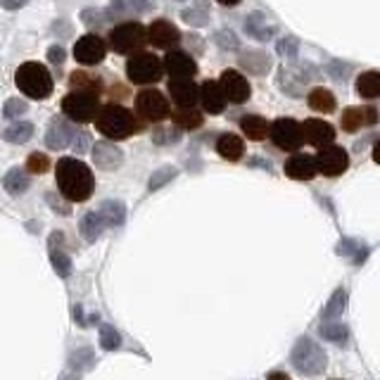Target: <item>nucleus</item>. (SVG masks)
Wrapping results in <instances>:
<instances>
[{
	"instance_id": "nucleus-54",
	"label": "nucleus",
	"mask_w": 380,
	"mask_h": 380,
	"mask_svg": "<svg viewBox=\"0 0 380 380\" xmlns=\"http://www.w3.org/2000/svg\"><path fill=\"white\" fill-rule=\"evenodd\" d=\"M179 3H183V0H179Z\"/></svg>"
},
{
	"instance_id": "nucleus-36",
	"label": "nucleus",
	"mask_w": 380,
	"mask_h": 380,
	"mask_svg": "<svg viewBox=\"0 0 380 380\" xmlns=\"http://www.w3.org/2000/svg\"><path fill=\"white\" fill-rule=\"evenodd\" d=\"M347 307V290L345 288H338V290L333 292V297L328 299V304H326L323 309V317L326 321H335L338 317H342V312H345Z\"/></svg>"
},
{
	"instance_id": "nucleus-42",
	"label": "nucleus",
	"mask_w": 380,
	"mask_h": 380,
	"mask_svg": "<svg viewBox=\"0 0 380 380\" xmlns=\"http://www.w3.org/2000/svg\"><path fill=\"white\" fill-rule=\"evenodd\" d=\"M176 176V169L174 167H162V169H157L152 176H150V183H148V188L150 190H157V188H162L164 183H169L171 179Z\"/></svg>"
},
{
	"instance_id": "nucleus-38",
	"label": "nucleus",
	"mask_w": 380,
	"mask_h": 380,
	"mask_svg": "<svg viewBox=\"0 0 380 380\" xmlns=\"http://www.w3.org/2000/svg\"><path fill=\"white\" fill-rule=\"evenodd\" d=\"M152 141L154 146H174V143L181 141V133H179V126H157L152 133Z\"/></svg>"
},
{
	"instance_id": "nucleus-46",
	"label": "nucleus",
	"mask_w": 380,
	"mask_h": 380,
	"mask_svg": "<svg viewBox=\"0 0 380 380\" xmlns=\"http://www.w3.org/2000/svg\"><path fill=\"white\" fill-rule=\"evenodd\" d=\"M297 39H283L281 43L276 46V50L281 52L283 57H288V60H295V55H297Z\"/></svg>"
},
{
	"instance_id": "nucleus-37",
	"label": "nucleus",
	"mask_w": 380,
	"mask_h": 380,
	"mask_svg": "<svg viewBox=\"0 0 380 380\" xmlns=\"http://www.w3.org/2000/svg\"><path fill=\"white\" fill-rule=\"evenodd\" d=\"M72 86H74V90H86V93H95V95H98L100 79L90 77V74H86V72H74L72 74Z\"/></svg>"
},
{
	"instance_id": "nucleus-34",
	"label": "nucleus",
	"mask_w": 380,
	"mask_h": 380,
	"mask_svg": "<svg viewBox=\"0 0 380 380\" xmlns=\"http://www.w3.org/2000/svg\"><path fill=\"white\" fill-rule=\"evenodd\" d=\"M31 136H34V124H29V121H14V124L5 128L3 133L5 141L12 143V146H21V143H26Z\"/></svg>"
},
{
	"instance_id": "nucleus-17",
	"label": "nucleus",
	"mask_w": 380,
	"mask_h": 380,
	"mask_svg": "<svg viewBox=\"0 0 380 380\" xmlns=\"http://www.w3.org/2000/svg\"><path fill=\"white\" fill-rule=\"evenodd\" d=\"M93 162H95V167L103 171H114L121 167V162H124V152H121L114 143L100 141L93 146Z\"/></svg>"
},
{
	"instance_id": "nucleus-1",
	"label": "nucleus",
	"mask_w": 380,
	"mask_h": 380,
	"mask_svg": "<svg viewBox=\"0 0 380 380\" xmlns=\"http://www.w3.org/2000/svg\"><path fill=\"white\" fill-rule=\"evenodd\" d=\"M57 188L69 202H86L93 195L95 179L88 164H83L77 157H62L55 169Z\"/></svg>"
},
{
	"instance_id": "nucleus-31",
	"label": "nucleus",
	"mask_w": 380,
	"mask_h": 380,
	"mask_svg": "<svg viewBox=\"0 0 380 380\" xmlns=\"http://www.w3.org/2000/svg\"><path fill=\"white\" fill-rule=\"evenodd\" d=\"M245 29H248V34L257 41H266V39H271V34H274V26H271L269 21L264 19V14H259V12L250 14Z\"/></svg>"
},
{
	"instance_id": "nucleus-44",
	"label": "nucleus",
	"mask_w": 380,
	"mask_h": 380,
	"mask_svg": "<svg viewBox=\"0 0 380 380\" xmlns=\"http://www.w3.org/2000/svg\"><path fill=\"white\" fill-rule=\"evenodd\" d=\"M50 259H52V266H55L57 276L67 278L69 274H72V259H69V257L64 252H52Z\"/></svg>"
},
{
	"instance_id": "nucleus-47",
	"label": "nucleus",
	"mask_w": 380,
	"mask_h": 380,
	"mask_svg": "<svg viewBox=\"0 0 380 380\" xmlns=\"http://www.w3.org/2000/svg\"><path fill=\"white\" fill-rule=\"evenodd\" d=\"M214 39L219 41V46H221L223 50H233V48H238V39H235V34H231V31H219Z\"/></svg>"
},
{
	"instance_id": "nucleus-43",
	"label": "nucleus",
	"mask_w": 380,
	"mask_h": 380,
	"mask_svg": "<svg viewBox=\"0 0 380 380\" xmlns=\"http://www.w3.org/2000/svg\"><path fill=\"white\" fill-rule=\"evenodd\" d=\"M26 169H29L31 174H46V171L50 169V159H48L43 152H34V154H29V159H26Z\"/></svg>"
},
{
	"instance_id": "nucleus-14",
	"label": "nucleus",
	"mask_w": 380,
	"mask_h": 380,
	"mask_svg": "<svg viewBox=\"0 0 380 380\" xmlns=\"http://www.w3.org/2000/svg\"><path fill=\"white\" fill-rule=\"evenodd\" d=\"M302 128H304V141H307L309 146H314L319 150L333 146L335 128L330 126L328 121H323V119H307L302 124Z\"/></svg>"
},
{
	"instance_id": "nucleus-39",
	"label": "nucleus",
	"mask_w": 380,
	"mask_h": 380,
	"mask_svg": "<svg viewBox=\"0 0 380 380\" xmlns=\"http://www.w3.org/2000/svg\"><path fill=\"white\" fill-rule=\"evenodd\" d=\"M338 252L347 254L352 261H354V264H361V261L366 259V254H368V248L366 245H361V243H357V240H345V243L338 248Z\"/></svg>"
},
{
	"instance_id": "nucleus-4",
	"label": "nucleus",
	"mask_w": 380,
	"mask_h": 380,
	"mask_svg": "<svg viewBox=\"0 0 380 380\" xmlns=\"http://www.w3.org/2000/svg\"><path fill=\"white\" fill-rule=\"evenodd\" d=\"M290 361L304 376H321V373L326 371V366H328L326 352L319 347V342H314L312 338H307V335L295 342V347H292L290 352Z\"/></svg>"
},
{
	"instance_id": "nucleus-49",
	"label": "nucleus",
	"mask_w": 380,
	"mask_h": 380,
	"mask_svg": "<svg viewBox=\"0 0 380 380\" xmlns=\"http://www.w3.org/2000/svg\"><path fill=\"white\" fill-rule=\"evenodd\" d=\"M88 133H77V141H74V150L77 152H86L88 150Z\"/></svg>"
},
{
	"instance_id": "nucleus-32",
	"label": "nucleus",
	"mask_w": 380,
	"mask_h": 380,
	"mask_svg": "<svg viewBox=\"0 0 380 380\" xmlns=\"http://www.w3.org/2000/svg\"><path fill=\"white\" fill-rule=\"evenodd\" d=\"M307 103L312 110H317V112H333L335 110V95L330 93L328 88H314L312 93L307 95Z\"/></svg>"
},
{
	"instance_id": "nucleus-21",
	"label": "nucleus",
	"mask_w": 380,
	"mask_h": 380,
	"mask_svg": "<svg viewBox=\"0 0 380 380\" xmlns=\"http://www.w3.org/2000/svg\"><path fill=\"white\" fill-rule=\"evenodd\" d=\"M169 95L176 107H195V103L200 100V88L190 79H174V81H169Z\"/></svg>"
},
{
	"instance_id": "nucleus-10",
	"label": "nucleus",
	"mask_w": 380,
	"mask_h": 380,
	"mask_svg": "<svg viewBox=\"0 0 380 380\" xmlns=\"http://www.w3.org/2000/svg\"><path fill=\"white\" fill-rule=\"evenodd\" d=\"M107 55V46L100 36L95 34H86L81 36L77 43H74V57L77 62H81L83 67H93V64H100Z\"/></svg>"
},
{
	"instance_id": "nucleus-5",
	"label": "nucleus",
	"mask_w": 380,
	"mask_h": 380,
	"mask_svg": "<svg viewBox=\"0 0 380 380\" xmlns=\"http://www.w3.org/2000/svg\"><path fill=\"white\" fill-rule=\"evenodd\" d=\"M148 43V29L141 21H119L114 29L110 31V48L119 55H133Z\"/></svg>"
},
{
	"instance_id": "nucleus-6",
	"label": "nucleus",
	"mask_w": 380,
	"mask_h": 380,
	"mask_svg": "<svg viewBox=\"0 0 380 380\" xmlns=\"http://www.w3.org/2000/svg\"><path fill=\"white\" fill-rule=\"evenodd\" d=\"M126 74L133 83L148 86L162 79L164 74V60H159L152 52H136L131 55V60L126 62Z\"/></svg>"
},
{
	"instance_id": "nucleus-7",
	"label": "nucleus",
	"mask_w": 380,
	"mask_h": 380,
	"mask_svg": "<svg viewBox=\"0 0 380 380\" xmlns=\"http://www.w3.org/2000/svg\"><path fill=\"white\" fill-rule=\"evenodd\" d=\"M62 112L72 121H79V124L93 121L95 117H98V112H100L98 110V95L86 93V90H72L69 95H64Z\"/></svg>"
},
{
	"instance_id": "nucleus-11",
	"label": "nucleus",
	"mask_w": 380,
	"mask_h": 380,
	"mask_svg": "<svg viewBox=\"0 0 380 380\" xmlns=\"http://www.w3.org/2000/svg\"><path fill=\"white\" fill-rule=\"evenodd\" d=\"M347 167H350V154H347L345 148L328 146V148L319 150V154H317V169L323 176H340Z\"/></svg>"
},
{
	"instance_id": "nucleus-23",
	"label": "nucleus",
	"mask_w": 380,
	"mask_h": 380,
	"mask_svg": "<svg viewBox=\"0 0 380 380\" xmlns=\"http://www.w3.org/2000/svg\"><path fill=\"white\" fill-rule=\"evenodd\" d=\"M240 128H243L245 136L252 138V141H264L271 133V124L261 114H245L243 119H240Z\"/></svg>"
},
{
	"instance_id": "nucleus-45",
	"label": "nucleus",
	"mask_w": 380,
	"mask_h": 380,
	"mask_svg": "<svg viewBox=\"0 0 380 380\" xmlns=\"http://www.w3.org/2000/svg\"><path fill=\"white\" fill-rule=\"evenodd\" d=\"M26 110H29V105H26L24 100H19V98H10L8 103H5V107H3V114L8 117V119H14V117L24 114Z\"/></svg>"
},
{
	"instance_id": "nucleus-48",
	"label": "nucleus",
	"mask_w": 380,
	"mask_h": 380,
	"mask_svg": "<svg viewBox=\"0 0 380 380\" xmlns=\"http://www.w3.org/2000/svg\"><path fill=\"white\" fill-rule=\"evenodd\" d=\"M64 55H67V52H64L62 46H52L50 50H48V60H50L52 64H57V67L64 62Z\"/></svg>"
},
{
	"instance_id": "nucleus-52",
	"label": "nucleus",
	"mask_w": 380,
	"mask_h": 380,
	"mask_svg": "<svg viewBox=\"0 0 380 380\" xmlns=\"http://www.w3.org/2000/svg\"><path fill=\"white\" fill-rule=\"evenodd\" d=\"M373 159H376V164H380V141L376 143V148H373Z\"/></svg>"
},
{
	"instance_id": "nucleus-30",
	"label": "nucleus",
	"mask_w": 380,
	"mask_h": 380,
	"mask_svg": "<svg viewBox=\"0 0 380 380\" xmlns=\"http://www.w3.org/2000/svg\"><path fill=\"white\" fill-rule=\"evenodd\" d=\"M3 188L10 192V195H21V192H26V188H29V176L24 174L21 169H10L8 174L3 176Z\"/></svg>"
},
{
	"instance_id": "nucleus-2",
	"label": "nucleus",
	"mask_w": 380,
	"mask_h": 380,
	"mask_svg": "<svg viewBox=\"0 0 380 380\" xmlns=\"http://www.w3.org/2000/svg\"><path fill=\"white\" fill-rule=\"evenodd\" d=\"M95 126L103 136L112 138V141H121V138H128L138 131V124L131 112L114 103L100 107L98 117H95Z\"/></svg>"
},
{
	"instance_id": "nucleus-13",
	"label": "nucleus",
	"mask_w": 380,
	"mask_h": 380,
	"mask_svg": "<svg viewBox=\"0 0 380 380\" xmlns=\"http://www.w3.org/2000/svg\"><path fill=\"white\" fill-rule=\"evenodd\" d=\"M148 41L159 50H171L181 41V34L169 19H154L148 29Z\"/></svg>"
},
{
	"instance_id": "nucleus-25",
	"label": "nucleus",
	"mask_w": 380,
	"mask_h": 380,
	"mask_svg": "<svg viewBox=\"0 0 380 380\" xmlns=\"http://www.w3.org/2000/svg\"><path fill=\"white\" fill-rule=\"evenodd\" d=\"M240 67L245 69V72H250V74H266L269 72V67H271V62H269V55L266 52H261V50H245L243 55H240Z\"/></svg>"
},
{
	"instance_id": "nucleus-29",
	"label": "nucleus",
	"mask_w": 380,
	"mask_h": 380,
	"mask_svg": "<svg viewBox=\"0 0 380 380\" xmlns=\"http://www.w3.org/2000/svg\"><path fill=\"white\" fill-rule=\"evenodd\" d=\"M319 333L323 340L335 342V345H345L347 338H350V328L345 323H340V321H323Z\"/></svg>"
},
{
	"instance_id": "nucleus-24",
	"label": "nucleus",
	"mask_w": 380,
	"mask_h": 380,
	"mask_svg": "<svg viewBox=\"0 0 380 380\" xmlns=\"http://www.w3.org/2000/svg\"><path fill=\"white\" fill-rule=\"evenodd\" d=\"M152 10V0H112V17H126V14H146Z\"/></svg>"
},
{
	"instance_id": "nucleus-18",
	"label": "nucleus",
	"mask_w": 380,
	"mask_h": 380,
	"mask_svg": "<svg viewBox=\"0 0 380 380\" xmlns=\"http://www.w3.org/2000/svg\"><path fill=\"white\" fill-rule=\"evenodd\" d=\"M164 72H169L171 79H190L197 72V64L188 52L169 50L164 57Z\"/></svg>"
},
{
	"instance_id": "nucleus-12",
	"label": "nucleus",
	"mask_w": 380,
	"mask_h": 380,
	"mask_svg": "<svg viewBox=\"0 0 380 380\" xmlns=\"http://www.w3.org/2000/svg\"><path fill=\"white\" fill-rule=\"evenodd\" d=\"M219 83H221L223 93H226V100L233 105H243L250 100V83L248 79L243 77L240 72H235V69H226V72L221 74V79H219Z\"/></svg>"
},
{
	"instance_id": "nucleus-41",
	"label": "nucleus",
	"mask_w": 380,
	"mask_h": 380,
	"mask_svg": "<svg viewBox=\"0 0 380 380\" xmlns=\"http://www.w3.org/2000/svg\"><path fill=\"white\" fill-rule=\"evenodd\" d=\"M121 345V335L117 333L112 326H103L100 328V347L107 352H112V350H117V347Z\"/></svg>"
},
{
	"instance_id": "nucleus-51",
	"label": "nucleus",
	"mask_w": 380,
	"mask_h": 380,
	"mask_svg": "<svg viewBox=\"0 0 380 380\" xmlns=\"http://www.w3.org/2000/svg\"><path fill=\"white\" fill-rule=\"evenodd\" d=\"M266 380H290L286 376V373H281V371H274V373H269V378Z\"/></svg>"
},
{
	"instance_id": "nucleus-19",
	"label": "nucleus",
	"mask_w": 380,
	"mask_h": 380,
	"mask_svg": "<svg viewBox=\"0 0 380 380\" xmlns=\"http://www.w3.org/2000/svg\"><path fill=\"white\" fill-rule=\"evenodd\" d=\"M200 103H202V107H205V112H210V114H221V112L226 110V105H228L226 93H223L221 83L214 81V79L202 83Z\"/></svg>"
},
{
	"instance_id": "nucleus-53",
	"label": "nucleus",
	"mask_w": 380,
	"mask_h": 380,
	"mask_svg": "<svg viewBox=\"0 0 380 380\" xmlns=\"http://www.w3.org/2000/svg\"><path fill=\"white\" fill-rule=\"evenodd\" d=\"M219 3H221V5H226V8H231V5H238L240 0H219Z\"/></svg>"
},
{
	"instance_id": "nucleus-35",
	"label": "nucleus",
	"mask_w": 380,
	"mask_h": 380,
	"mask_svg": "<svg viewBox=\"0 0 380 380\" xmlns=\"http://www.w3.org/2000/svg\"><path fill=\"white\" fill-rule=\"evenodd\" d=\"M181 17H183V21H188L190 26L210 24V5H207V0H197L195 8L183 10V12H181Z\"/></svg>"
},
{
	"instance_id": "nucleus-16",
	"label": "nucleus",
	"mask_w": 380,
	"mask_h": 380,
	"mask_svg": "<svg viewBox=\"0 0 380 380\" xmlns=\"http://www.w3.org/2000/svg\"><path fill=\"white\" fill-rule=\"evenodd\" d=\"M77 138V126L69 124L67 119H55L46 131V146L50 150H64L72 146Z\"/></svg>"
},
{
	"instance_id": "nucleus-22",
	"label": "nucleus",
	"mask_w": 380,
	"mask_h": 380,
	"mask_svg": "<svg viewBox=\"0 0 380 380\" xmlns=\"http://www.w3.org/2000/svg\"><path fill=\"white\" fill-rule=\"evenodd\" d=\"M217 150L223 159L238 162V159L245 154V141L240 136H235V133H223V136H219V141H217Z\"/></svg>"
},
{
	"instance_id": "nucleus-9",
	"label": "nucleus",
	"mask_w": 380,
	"mask_h": 380,
	"mask_svg": "<svg viewBox=\"0 0 380 380\" xmlns=\"http://www.w3.org/2000/svg\"><path fill=\"white\" fill-rule=\"evenodd\" d=\"M136 112L146 121H162L169 117V100L154 88L141 90L136 95Z\"/></svg>"
},
{
	"instance_id": "nucleus-50",
	"label": "nucleus",
	"mask_w": 380,
	"mask_h": 380,
	"mask_svg": "<svg viewBox=\"0 0 380 380\" xmlns=\"http://www.w3.org/2000/svg\"><path fill=\"white\" fill-rule=\"evenodd\" d=\"M26 3H29V0H0V8H5V10H19V8H24Z\"/></svg>"
},
{
	"instance_id": "nucleus-28",
	"label": "nucleus",
	"mask_w": 380,
	"mask_h": 380,
	"mask_svg": "<svg viewBox=\"0 0 380 380\" xmlns=\"http://www.w3.org/2000/svg\"><path fill=\"white\" fill-rule=\"evenodd\" d=\"M357 93L366 100L380 98V72H363L357 79Z\"/></svg>"
},
{
	"instance_id": "nucleus-33",
	"label": "nucleus",
	"mask_w": 380,
	"mask_h": 380,
	"mask_svg": "<svg viewBox=\"0 0 380 380\" xmlns=\"http://www.w3.org/2000/svg\"><path fill=\"white\" fill-rule=\"evenodd\" d=\"M98 212L103 214L107 226H121V223H124V219H126V207L121 205V202H117V200L103 202Z\"/></svg>"
},
{
	"instance_id": "nucleus-3",
	"label": "nucleus",
	"mask_w": 380,
	"mask_h": 380,
	"mask_svg": "<svg viewBox=\"0 0 380 380\" xmlns=\"http://www.w3.org/2000/svg\"><path fill=\"white\" fill-rule=\"evenodd\" d=\"M14 83L24 95L36 100H43L52 93V77L43 64L39 62H24L14 74Z\"/></svg>"
},
{
	"instance_id": "nucleus-15",
	"label": "nucleus",
	"mask_w": 380,
	"mask_h": 380,
	"mask_svg": "<svg viewBox=\"0 0 380 380\" xmlns=\"http://www.w3.org/2000/svg\"><path fill=\"white\" fill-rule=\"evenodd\" d=\"M378 121V110L368 105H359V107H347L342 112V128L350 133L359 131L363 126H373Z\"/></svg>"
},
{
	"instance_id": "nucleus-27",
	"label": "nucleus",
	"mask_w": 380,
	"mask_h": 380,
	"mask_svg": "<svg viewBox=\"0 0 380 380\" xmlns=\"http://www.w3.org/2000/svg\"><path fill=\"white\" fill-rule=\"evenodd\" d=\"M171 119H174V124L179 128H200L202 126V112L197 110V107H176L174 114H171Z\"/></svg>"
},
{
	"instance_id": "nucleus-8",
	"label": "nucleus",
	"mask_w": 380,
	"mask_h": 380,
	"mask_svg": "<svg viewBox=\"0 0 380 380\" xmlns=\"http://www.w3.org/2000/svg\"><path fill=\"white\" fill-rule=\"evenodd\" d=\"M271 141L276 143V148L286 150V152H295L304 146V128L299 121L292 117H278L271 124Z\"/></svg>"
},
{
	"instance_id": "nucleus-26",
	"label": "nucleus",
	"mask_w": 380,
	"mask_h": 380,
	"mask_svg": "<svg viewBox=\"0 0 380 380\" xmlns=\"http://www.w3.org/2000/svg\"><path fill=\"white\" fill-rule=\"evenodd\" d=\"M105 219H103V214L100 212H88V214H83V219H81V233H83V238L88 240V243H95V240L103 235L105 231Z\"/></svg>"
},
{
	"instance_id": "nucleus-20",
	"label": "nucleus",
	"mask_w": 380,
	"mask_h": 380,
	"mask_svg": "<svg viewBox=\"0 0 380 380\" xmlns=\"http://www.w3.org/2000/svg\"><path fill=\"white\" fill-rule=\"evenodd\" d=\"M317 157L312 154H304V152H297L292 157H288L286 162V176L295 181H312L317 176Z\"/></svg>"
},
{
	"instance_id": "nucleus-40",
	"label": "nucleus",
	"mask_w": 380,
	"mask_h": 380,
	"mask_svg": "<svg viewBox=\"0 0 380 380\" xmlns=\"http://www.w3.org/2000/svg\"><path fill=\"white\" fill-rule=\"evenodd\" d=\"M81 19H83V24H88V26H105L114 17H112L110 10H83Z\"/></svg>"
}]
</instances>
